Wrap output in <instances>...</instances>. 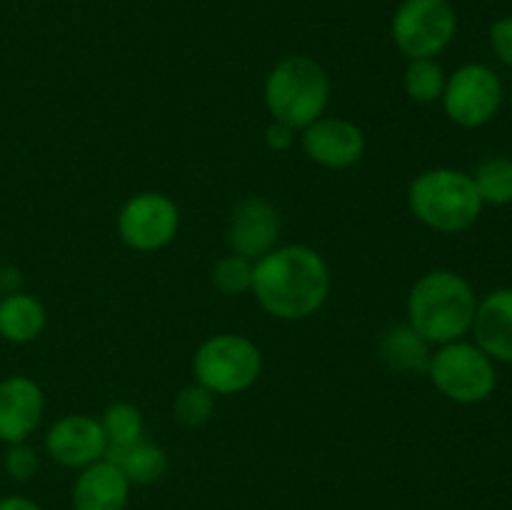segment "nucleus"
I'll list each match as a JSON object with an SVG mask.
<instances>
[{"instance_id": "obj_1", "label": "nucleus", "mask_w": 512, "mask_h": 510, "mask_svg": "<svg viewBox=\"0 0 512 510\" xmlns=\"http://www.w3.org/2000/svg\"><path fill=\"white\" fill-rule=\"evenodd\" d=\"M328 290V265L305 245L270 250L253 268L255 298L275 318H308L325 303Z\"/></svg>"}, {"instance_id": "obj_2", "label": "nucleus", "mask_w": 512, "mask_h": 510, "mask_svg": "<svg viewBox=\"0 0 512 510\" xmlns=\"http://www.w3.org/2000/svg\"><path fill=\"white\" fill-rule=\"evenodd\" d=\"M475 300L468 280L453 270H433L413 285L408 298L410 328L428 343H455L473 328Z\"/></svg>"}, {"instance_id": "obj_3", "label": "nucleus", "mask_w": 512, "mask_h": 510, "mask_svg": "<svg viewBox=\"0 0 512 510\" xmlns=\"http://www.w3.org/2000/svg\"><path fill=\"white\" fill-rule=\"evenodd\" d=\"M408 205L420 223L440 233L468 230L483 210L473 175L450 168H435L418 175L408 190Z\"/></svg>"}, {"instance_id": "obj_4", "label": "nucleus", "mask_w": 512, "mask_h": 510, "mask_svg": "<svg viewBox=\"0 0 512 510\" xmlns=\"http://www.w3.org/2000/svg\"><path fill=\"white\" fill-rule=\"evenodd\" d=\"M330 80L323 65L295 55L275 65L265 83V103L278 123L308 128L328 108Z\"/></svg>"}, {"instance_id": "obj_5", "label": "nucleus", "mask_w": 512, "mask_h": 510, "mask_svg": "<svg viewBox=\"0 0 512 510\" xmlns=\"http://www.w3.org/2000/svg\"><path fill=\"white\" fill-rule=\"evenodd\" d=\"M428 373L435 388L445 398L455 403L473 405L483 403L493 395L498 373H495L493 358L478 348L475 343H445L438 353L430 358Z\"/></svg>"}, {"instance_id": "obj_6", "label": "nucleus", "mask_w": 512, "mask_h": 510, "mask_svg": "<svg viewBox=\"0 0 512 510\" xmlns=\"http://www.w3.org/2000/svg\"><path fill=\"white\" fill-rule=\"evenodd\" d=\"M198 385L213 395L248 390L260 375V350L243 335H215L195 355Z\"/></svg>"}, {"instance_id": "obj_7", "label": "nucleus", "mask_w": 512, "mask_h": 510, "mask_svg": "<svg viewBox=\"0 0 512 510\" xmlns=\"http://www.w3.org/2000/svg\"><path fill=\"white\" fill-rule=\"evenodd\" d=\"M458 15L448 0H405L393 18V40L410 60L435 58L455 38Z\"/></svg>"}, {"instance_id": "obj_8", "label": "nucleus", "mask_w": 512, "mask_h": 510, "mask_svg": "<svg viewBox=\"0 0 512 510\" xmlns=\"http://www.w3.org/2000/svg\"><path fill=\"white\" fill-rule=\"evenodd\" d=\"M500 103H503V85L488 65H463L445 83V113L463 128H480L490 123L500 110Z\"/></svg>"}, {"instance_id": "obj_9", "label": "nucleus", "mask_w": 512, "mask_h": 510, "mask_svg": "<svg viewBox=\"0 0 512 510\" xmlns=\"http://www.w3.org/2000/svg\"><path fill=\"white\" fill-rule=\"evenodd\" d=\"M178 230V208L160 193H140L123 205L118 233L133 250H158L173 240Z\"/></svg>"}, {"instance_id": "obj_10", "label": "nucleus", "mask_w": 512, "mask_h": 510, "mask_svg": "<svg viewBox=\"0 0 512 510\" xmlns=\"http://www.w3.org/2000/svg\"><path fill=\"white\" fill-rule=\"evenodd\" d=\"M45 450L55 463L65 468H85L95 463L108 450L103 425L88 415H68L60 418L45 435Z\"/></svg>"}, {"instance_id": "obj_11", "label": "nucleus", "mask_w": 512, "mask_h": 510, "mask_svg": "<svg viewBox=\"0 0 512 510\" xmlns=\"http://www.w3.org/2000/svg\"><path fill=\"white\" fill-rule=\"evenodd\" d=\"M303 150L325 168H350L363 158L365 138L358 125L340 118H318L303 133Z\"/></svg>"}, {"instance_id": "obj_12", "label": "nucleus", "mask_w": 512, "mask_h": 510, "mask_svg": "<svg viewBox=\"0 0 512 510\" xmlns=\"http://www.w3.org/2000/svg\"><path fill=\"white\" fill-rule=\"evenodd\" d=\"M43 390L25 375L0 383V440L8 445L25 443L43 418Z\"/></svg>"}, {"instance_id": "obj_13", "label": "nucleus", "mask_w": 512, "mask_h": 510, "mask_svg": "<svg viewBox=\"0 0 512 510\" xmlns=\"http://www.w3.org/2000/svg\"><path fill=\"white\" fill-rule=\"evenodd\" d=\"M280 223L278 213L270 203L258 198L243 200L235 205L228 223V243L243 258H263L275 248Z\"/></svg>"}, {"instance_id": "obj_14", "label": "nucleus", "mask_w": 512, "mask_h": 510, "mask_svg": "<svg viewBox=\"0 0 512 510\" xmlns=\"http://www.w3.org/2000/svg\"><path fill=\"white\" fill-rule=\"evenodd\" d=\"M470 330L483 353L512 365V288L495 290L478 303Z\"/></svg>"}, {"instance_id": "obj_15", "label": "nucleus", "mask_w": 512, "mask_h": 510, "mask_svg": "<svg viewBox=\"0 0 512 510\" xmlns=\"http://www.w3.org/2000/svg\"><path fill=\"white\" fill-rule=\"evenodd\" d=\"M130 483L120 468L110 460H95L85 465L75 480L73 505L75 510H123L128 505Z\"/></svg>"}, {"instance_id": "obj_16", "label": "nucleus", "mask_w": 512, "mask_h": 510, "mask_svg": "<svg viewBox=\"0 0 512 510\" xmlns=\"http://www.w3.org/2000/svg\"><path fill=\"white\" fill-rule=\"evenodd\" d=\"M105 460L120 468L128 483L138 485L153 483V480L163 478V473L168 470V458H165L163 448L143 438L128 445H108Z\"/></svg>"}, {"instance_id": "obj_17", "label": "nucleus", "mask_w": 512, "mask_h": 510, "mask_svg": "<svg viewBox=\"0 0 512 510\" xmlns=\"http://www.w3.org/2000/svg\"><path fill=\"white\" fill-rule=\"evenodd\" d=\"M45 328V308L25 293L0 298V335L10 343H30Z\"/></svg>"}, {"instance_id": "obj_18", "label": "nucleus", "mask_w": 512, "mask_h": 510, "mask_svg": "<svg viewBox=\"0 0 512 510\" xmlns=\"http://www.w3.org/2000/svg\"><path fill=\"white\" fill-rule=\"evenodd\" d=\"M383 358L390 368L400 370V373H410V370L420 373V370H428V340L415 333L410 325L390 328L383 338Z\"/></svg>"}, {"instance_id": "obj_19", "label": "nucleus", "mask_w": 512, "mask_h": 510, "mask_svg": "<svg viewBox=\"0 0 512 510\" xmlns=\"http://www.w3.org/2000/svg\"><path fill=\"white\" fill-rule=\"evenodd\" d=\"M473 183L483 205L512 203V158H490L475 170Z\"/></svg>"}, {"instance_id": "obj_20", "label": "nucleus", "mask_w": 512, "mask_h": 510, "mask_svg": "<svg viewBox=\"0 0 512 510\" xmlns=\"http://www.w3.org/2000/svg\"><path fill=\"white\" fill-rule=\"evenodd\" d=\"M445 83H448L445 70L433 58L410 60L408 70H405V93L415 103H435L438 98H443Z\"/></svg>"}, {"instance_id": "obj_21", "label": "nucleus", "mask_w": 512, "mask_h": 510, "mask_svg": "<svg viewBox=\"0 0 512 510\" xmlns=\"http://www.w3.org/2000/svg\"><path fill=\"white\" fill-rule=\"evenodd\" d=\"M100 425H103L108 445H128L143 438V418L138 408L130 403L110 405Z\"/></svg>"}, {"instance_id": "obj_22", "label": "nucleus", "mask_w": 512, "mask_h": 510, "mask_svg": "<svg viewBox=\"0 0 512 510\" xmlns=\"http://www.w3.org/2000/svg\"><path fill=\"white\" fill-rule=\"evenodd\" d=\"M253 268L250 258L233 253L228 258L220 260L213 270V283L220 293L225 295H240L245 290L253 288Z\"/></svg>"}, {"instance_id": "obj_23", "label": "nucleus", "mask_w": 512, "mask_h": 510, "mask_svg": "<svg viewBox=\"0 0 512 510\" xmlns=\"http://www.w3.org/2000/svg\"><path fill=\"white\" fill-rule=\"evenodd\" d=\"M213 413V393L203 385H190L175 400V415L185 425H203Z\"/></svg>"}, {"instance_id": "obj_24", "label": "nucleus", "mask_w": 512, "mask_h": 510, "mask_svg": "<svg viewBox=\"0 0 512 510\" xmlns=\"http://www.w3.org/2000/svg\"><path fill=\"white\" fill-rule=\"evenodd\" d=\"M5 470H8L10 478L20 480V483L30 480L35 475V470H38L35 450L28 448L25 443H13L8 448V453H5Z\"/></svg>"}, {"instance_id": "obj_25", "label": "nucleus", "mask_w": 512, "mask_h": 510, "mask_svg": "<svg viewBox=\"0 0 512 510\" xmlns=\"http://www.w3.org/2000/svg\"><path fill=\"white\" fill-rule=\"evenodd\" d=\"M490 45H493L495 55L512 68V15L495 20L490 28Z\"/></svg>"}, {"instance_id": "obj_26", "label": "nucleus", "mask_w": 512, "mask_h": 510, "mask_svg": "<svg viewBox=\"0 0 512 510\" xmlns=\"http://www.w3.org/2000/svg\"><path fill=\"white\" fill-rule=\"evenodd\" d=\"M265 140H268V145L273 150H288L290 143H293V128L275 120V123L265 130Z\"/></svg>"}, {"instance_id": "obj_27", "label": "nucleus", "mask_w": 512, "mask_h": 510, "mask_svg": "<svg viewBox=\"0 0 512 510\" xmlns=\"http://www.w3.org/2000/svg\"><path fill=\"white\" fill-rule=\"evenodd\" d=\"M20 273L15 268H3L0 270V293H20Z\"/></svg>"}, {"instance_id": "obj_28", "label": "nucleus", "mask_w": 512, "mask_h": 510, "mask_svg": "<svg viewBox=\"0 0 512 510\" xmlns=\"http://www.w3.org/2000/svg\"><path fill=\"white\" fill-rule=\"evenodd\" d=\"M0 510H40V505L20 495H8V498H0Z\"/></svg>"}]
</instances>
